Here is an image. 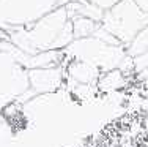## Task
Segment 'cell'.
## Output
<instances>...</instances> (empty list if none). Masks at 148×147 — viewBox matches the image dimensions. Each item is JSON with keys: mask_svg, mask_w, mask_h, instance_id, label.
Listing matches in <instances>:
<instances>
[{"mask_svg": "<svg viewBox=\"0 0 148 147\" xmlns=\"http://www.w3.org/2000/svg\"><path fill=\"white\" fill-rule=\"evenodd\" d=\"M148 52V26L143 27L139 33L134 37V40L126 46V54L129 57H137V55Z\"/></svg>", "mask_w": 148, "mask_h": 147, "instance_id": "cell-10", "label": "cell"}, {"mask_svg": "<svg viewBox=\"0 0 148 147\" xmlns=\"http://www.w3.org/2000/svg\"><path fill=\"white\" fill-rule=\"evenodd\" d=\"M66 75L73 79V81L84 84V86H90V84L96 82L101 76V71L96 66L85 63L80 60H69L66 66Z\"/></svg>", "mask_w": 148, "mask_h": 147, "instance_id": "cell-6", "label": "cell"}, {"mask_svg": "<svg viewBox=\"0 0 148 147\" xmlns=\"http://www.w3.org/2000/svg\"><path fill=\"white\" fill-rule=\"evenodd\" d=\"M136 3H137V5H139L142 10L148 11V0H136Z\"/></svg>", "mask_w": 148, "mask_h": 147, "instance_id": "cell-12", "label": "cell"}, {"mask_svg": "<svg viewBox=\"0 0 148 147\" xmlns=\"http://www.w3.org/2000/svg\"><path fill=\"white\" fill-rule=\"evenodd\" d=\"M65 70L62 65L49 68H32L27 71L29 86L35 93H51L62 87Z\"/></svg>", "mask_w": 148, "mask_h": 147, "instance_id": "cell-5", "label": "cell"}, {"mask_svg": "<svg viewBox=\"0 0 148 147\" xmlns=\"http://www.w3.org/2000/svg\"><path fill=\"white\" fill-rule=\"evenodd\" d=\"M66 11H68V17L71 19L74 16H85L90 19H95L98 22H101L104 14V10L99 8L98 5L88 2V0H84V2H69L65 5Z\"/></svg>", "mask_w": 148, "mask_h": 147, "instance_id": "cell-7", "label": "cell"}, {"mask_svg": "<svg viewBox=\"0 0 148 147\" xmlns=\"http://www.w3.org/2000/svg\"><path fill=\"white\" fill-rule=\"evenodd\" d=\"M101 26L121 44L128 46L134 37L148 26V11L140 8L136 0H120L114 6L104 10Z\"/></svg>", "mask_w": 148, "mask_h": 147, "instance_id": "cell-3", "label": "cell"}, {"mask_svg": "<svg viewBox=\"0 0 148 147\" xmlns=\"http://www.w3.org/2000/svg\"><path fill=\"white\" fill-rule=\"evenodd\" d=\"M8 40L27 54L63 51L74 40L73 22L65 5L57 6L27 27L5 32Z\"/></svg>", "mask_w": 148, "mask_h": 147, "instance_id": "cell-1", "label": "cell"}, {"mask_svg": "<svg viewBox=\"0 0 148 147\" xmlns=\"http://www.w3.org/2000/svg\"><path fill=\"white\" fill-rule=\"evenodd\" d=\"M125 84V78H123V71L120 68L110 70V71L101 73L99 79H98V86L104 92H112L117 90Z\"/></svg>", "mask_w": 148, "mask_h": 147, "instance_id": "cell-9", "label": "cell"}, {"mask_svg": "<svg viewBox=\"0 0 148 147\" xmlns=\"http://www.w3.org/2000/svg\"><path fill=\"white\" fill-rule=\"evenodd\" d=\"M58 6V0H0V30L27 27Z\"/></svg>", "mask_w": 148, "mask_h": 147, "instance_id": "cell-4", "label": "cell"}, {"mask_svg": "<svg viewBox=\"0 0 148 147\" xmlns=\"http://www.w3.org/2000/svg\"><path fill=\"white\" fill-rule=\"evenodd\" d=\"M73 22V35L74 38H85V37H91L95 33V30L99 27L101 22L95 19H90V17L85 16H74L71 17Z\"/></svg>", "mask_w": 148, "mask_h": 147, "instance_id": "cell-8", "label": "cell"}, {"mask_svg": "<svg viewBox=\"0 0 148 147\" xmlns=\"http://www.w3.org/2000/svg\"><path fill=\"white\" fill-rule=\"evenodd\" d=\"M65 60H80L96 66L101 73L120 68L128 54L126 46H117L96 37L74 38L65 49Z\"/></svg>", "mask_w": 148, "mask_h": 147, "instance_id": "cell-2", "label": "cell"}, {"mask_svg": "<svg viewBox=\"0 0 148 147\" xmlns=\"http://www.w3.org/2000/svg\"><path fill=\"white\" fill-rule=\"evenodd\" d=\"M88 2L98 5L99 8H103V10H107V8H110V6H114L117 2H120V0H88Z\"/></svg>", "mask_w": 148, "mask_h": 147, "instance_id": "cell-11", "label": "cell"}]
</instances>
